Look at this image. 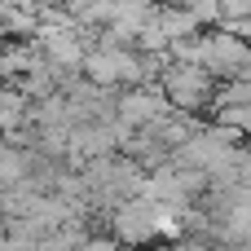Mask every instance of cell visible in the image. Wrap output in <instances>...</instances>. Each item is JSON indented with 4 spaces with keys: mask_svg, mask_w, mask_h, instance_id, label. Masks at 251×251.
<instances>
[{
    "mask_svg": "<svg viewBox=\"0 0 251 251\" xmlns=\"http://www.w3.org/2000/svg\"><path fill=\"white\" fill-rule=\"evenodd\" d=\"M159 97L176 110H203L216 97V79L194 62H172L168 71H159Z\"/></svg>",
    "mask_w": 251,
    "mask_h": 251,
    "instance_id": "cell-1",
    "label": "cell"
}]
</instances>
